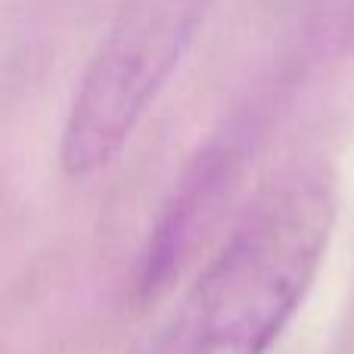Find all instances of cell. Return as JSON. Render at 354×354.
I'll use <instances>...</instances> for the list:
<instances>
[{
  "label": "cell",
  "instance_id": "obj_2",
  "mask_svg": "<svg viewBox=\"0 0 354 354\" xmlns=\"http://www.w3.org/2000/svg\"><path fill=\"white\" fill-rule=\"evenodd\" d=\"M208 10L212 0H122L66 112L59 165L68 177L100 174L122 156Z\"/></svg>",
  "mask_w": 354,
  "mask_h": 354
},
{
  "label": "cell",
  "instance_id": "obj_1",
  "mask_svg": "<svg viewBox=\"0 0 354 354\" xmlns=\"http://www.w3.org/2000/svg\"><path fill=\"white\" fill-rule=\"evenodd\" d=\"M333 227L324 171L270 180L187 289L156 354H270L317 280Z\"/></svg>",
  "mask_w": 354,
  "mask_h": 354
},
{
  "label": "cell",
  "instance_id": "obj_3",
  "mask_svg": "<svg viewBox=\"0 0 354 354\" xmlns=\"http://www.w3.org/2000/svg\"><path fill=\"white\" fill-rule=\"evenodd\" d=\"M245 134L224 131L205 143L196 159L180 174L174 193L168 196L137 268V286L143 295H159L180 270V264L193 255L199 236L208 233V224L218 218L224 196L233 189L243 171Z\"/></svg>",
  "mask_w": 354,
  "mask_h": 354
}]
</instances>
